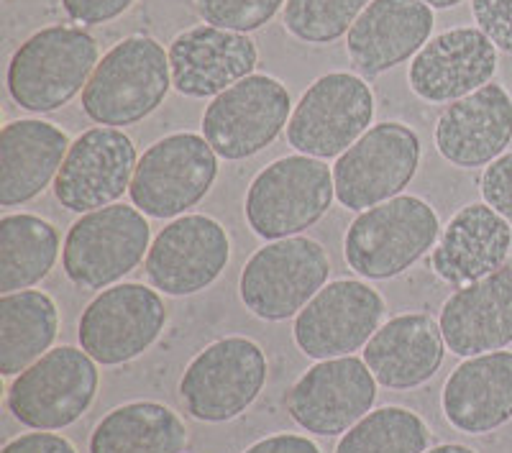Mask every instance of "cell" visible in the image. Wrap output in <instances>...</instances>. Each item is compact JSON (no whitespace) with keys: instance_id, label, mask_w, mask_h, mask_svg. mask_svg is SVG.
<instances>
[{"instance_id":"30bf717a","label":"cell","mask_w":512,"mask_h":453,"mask_svg":"<svg viewBox=\"0 0 512 453\" xmlns=\"http://www.w3.org/2000/svg\"><path fill=\"white\" fill-rule=\"evenodd\" d=\"M218 177V154L198 134H172L144 151L128 187L149 218H177L205 198Z\"/></svg>"},{"instance_id":"6da1fadb","label":"cell","mask_w":512,"mask_h":453,"mask_svg":"<svg viewBox=\"0 0 512 453\" xmlns=\"http://www.w3.org/2000/svg\"><path fill=\"white\" fill-rule=\"evenodd\" d=\"M169 88V52L152 36H128L98 62L82 90V111L100 126H134L157 111Z\"/></svg>"},{"instance_id":"8992f818","label":"cell","mask_w":512,"mask_h":453,"mask_svg":"<svg viewBox=\"0 0 512 453\" xmlns=\"http://www.w3.org/2000/svg\"><path fill=\"white\" fill-rule=\"evenodd\" d=\"M152 228L139 208L108 205L72 223L64 239V274L82 290H105L149 254Z\"/></svg>"},{"instance_id":"52a82bcc","label":"cell","mask_w":512,"mask_h":453,"mask_svg":"<svg viewBox=\"0 0 512 453\" xmlns=\"http://www.w3.org/2000/svg\"><path fill=\"white\" fill-rule=\"evenodd\" d=\"M98 384L93 356L75 346H59L13 379L8 410L26 428L62 430L88 413Z\"/></svg>"},{"instance_id":"7402d4cb","label":"cell","mask_w":512,"mask_h":453,"mask_svg":"<svg viewBox=\"0 0 512 453\" xmlns=\"http://www.w3.org/2000/svg\"><path fill=\"white\" fill-rule=\"evenodd\" d=\"M433 8L423 0H372L349 31L346 49L356 70L377 77L431 41Z\"/></svg>"},{"instance_id":"7a4b0ae2","label":"cell","mask_w":512,"mask_h":453,"mask_svg":"<svg viewBox=\"0 0 512 453\" xmlns=\"http://www.w3.org/2000/svg\"><path fill=\"white\" fill-rule=\"evenodd\" d=\"M98 67V44L75 26H49L26 39L8 64V93L29 113L70 103Z\"/></svg>"},{"instance_id":"44dd1931","label":"cell","mask_w":512,"mask_h":453,"mask_svg":"<svg viewBox=\"0 0 512 453\" xmlns=\"http://www.w3.org/2000/svg\"><path fill=\"white\" fill-rule=\"evenodd\" d=\"M441 331L446 349L456 356L502 351L512 343V267L459 287L441 308Z\"/></svg>"},{"instance_id":"d6a6232c","label":"cell","mask_w":512,"mask_h":453,"mask_svg":"<svg viewBox=\"0 0 512 453\" xmlns=\"http://www.w3.org/2000/svg\"><path fill=\"white\" fill-rule=\"evenodd\" d=\"M472 13L479 31L512 57V0H472Z\"/></svg>"},{"instance_id":"4fadbf2b","label":"cell","mask_w":512,"mask_h":453,"mask_svg":"<svg viewBox=\"0 0 512 453\" xmlns=\"http://www.w3.org/2000/svg\"><path fill=\"white\" fill-rule=\"evenodd\" d=\"M167 326V308L157 290L123 282L100 292L77 326L80 349L103 366H118L152 349Z\"/></svg>"},{"instance_id":"5bb4252c","label":"cell","mask_w":512,"mask_h":453,"mask_svg":"<svg viewBox=\"0 0 512 453\" xmlns=\"http://www.w3.org/2000/svg\"><path fill=\"white\" fill-rule=\"evenodd\" d=\"M384 300L359 279L326 285L295 318L297 349L315 361L354 356L379 331Z\"/></svg>"},{"instance_id":"484cf974","label":"cell","mask_w":512,"mask_h":453,"mask_svg":"<svg viewBox=\"0 0 512 453\" xmlns=\"http://www.w3.org/2000/svg\"><path fill=\"white\" fill-rule=\"evenodd\" d=\"M446 341L441 323L425 313L387 320L364 346V361L379 384L390 390H413L441 369Z\"/></svg>"},{"instance_id":"277c9868","label":"cell","mask_w":512,"mask_h":453,"mask_svg":"<svg viewBox=\"0 0 512 453\" xmlns=\"http://www.w3.org/2000/svg\"><path fill=\"white\" fill-rule=\"evenodd\" d=\"M333 198V169L323 159L292 154L254 177L246 192V223L259 239H290L315 226Z\"/></svg>"},{"instance_id":"9a60e30c","label":"cell","mask_w":512,"mask_h":453,"mask_svg":"<svg viewBox=\"0 0 512 453\" xmlns=\"http://www.w3.org/2000/svg\"><path fill=\"white\" fill-rule=\"evenodd\" d=\"M377 379L364 359L338 356L318 361L292 384L287 413L315 436H338L372 413Z\"/></svg>"},{"instance_id":"5b68a950","label":"cell","mask_w":512,"mask_h":453,"mask_svg":"<svg viewBox=\"0 0 512 453\" xmlns=\"http://www.w3.org/2000/svg\"><path fill=\"white\" fill-rule=\"evenodd\" d=\"M331 274L328 251L308 236H290L267 244L246 262L239 295L256 318L280 323L300 315Z\"/></svg>"},{"instance_id":"4dcf8cb0","label":"cell","mask_w":512,"mask_h":453,"mask_svg":"<svg viewBox=\"0 0 512 453\" xmlns=\"http://www.w3.org/2000/svg\"><path fill=\"white\" fill-rule=\"evenodd\" d=\"M372 0H287L285 26L305 44H331L349 34Z\"/></svg>"},{"instance_id":"2e32d148","label":"cell","mask_w":512,"mask_h":453,"mask_svg":"<svg viewBox=\"0 0 512 453\" xmlns=\"http://www.w3.org/2000/svg\"><path fill=\"white\" fill-rule=\"evenodd\" d=\"M231 259L226 228L208 215H182L159 231L146 254V279L172 297L208 290Z\"/></svg>"},{"instance_id":"ba28073f","label":"cell","mask_w":512,"mask_h":453,"mask_svg":"<svg viewBox=\"0 0 512 453\" xmlns=\"http://www.w3.org/2000/svg\"><path fill=\"white\" fill-rule=\"evenodd\" d=\"M267 382L262 346L244 336H228L200 351L180 379L185 410L200 423L239 418Z\"/></svg>"},{"instance_id":"74e56055","label":"cell","mask_w":512,"mask_h":453,"mask_svg":"<svg viewBox=\"0 0 512 453\" xmlns=\"http://www.w3.org/2000/svg\"><path fill=\"white\" fill-rule=\"evenodd\" d=\"M425 453H477V451L469 446H461V443H443V446L428 448Z\"/></svg>"},{"instance_id":"1f68e13d","label":"cell","mask_w":512,"mask_h":453,"mask_svg":"<svg viewBox=\"0 0 512 453\" xmlns=\"http://www.w3.org/2000/svg\"><path fill=\"white\" fill-rule=\"evenodd\" d=\"M285 3L287 0H195L205 24L236 34L262 29Z\"/></svg>"},{"instance_id":"f35d334b","label":"cell","mask_w":512,"mask_h":453,"mask_svg":"<svg viewBox=\"0 0 512 453\" xmlns=\"http://www.w3.org/2000/svg\"><path fill=\"white\" fill-rule=\"evenodd\" d=\"M423 3H428L431 8H454L459 6L461 0H423Z\"/></svg>"},{"instance_id":"8fae6325","label":"cell","mask_w":512,"mask_h":453,"mask_svg":"<svg viewBox=\"0 0 512 453\" xmlns=\"http://www.w3.org/2000/svg\"><path fill=\"white\" fill-rule=\"evenodd\" d=\"M420 164V139L405 123H379L333 164L336 200L349 210L374 208L397 198L413 182Z\"/></svg>"},{"instance_id":"ffe728a7","label":"cell","mask_w":512,"mask_h":453,"mask_svg":"<svg viewBox=\"0 0 512 453\" xmlns=\"http://www.w3.org/2000/svg\"><path fill=\"white\" fill-rule=\"evenodd\" d=\"M512 141V98L489 82L477 93L454 100L436 123V146L454 167H487Z\"/></svg>"},{"instance_id":"e575fe53","label":"cell","mask_w":512,"mask_h":453,"mask_svg":"<svg viewBox=\"0 0 512 453\" xmlns=\"http://www.w3.org/2000/svg\"><path fill=\"white\" fill-rule=\"evenodd\" d=\"M134 3L136 0H62V8L77 24L100 26L123 16Z\"/></svg>"},{"instance_id":"836d02e7","label":"cell","mask_w":512,"mask_h":453,"mask_svg":"<svg viewBox=\"0 0 512 453\" xmlns=\"http://www.w3.org/2000/svg\"><path fill=\"white\" fill-rule=\"evenodd\" d=\"M479 190H482L484 203L497 210L512 226V151L487 164L479 180Z\"/></svg>"},{"instance_id":"8d00e7d4","label":"cell","mask_w":512,"mask_h":453,"mask_svg":"<svg viewBox=\"0 0 512 453\" xmlns=\"http://www.w3.org/2000/svg\"><path fill=\"white\" fill-rule=\"evenodd\" d=\"M244 453H320V448L315 446L310 438L287 436V433H282V436H272L254 443V446L246 448Z\"/></svg>"},{"instance_id":"cb8c5ba5","label":"cell","mask_w":512,"mask_h":453,"mask_svg":"<svg viewBox=\"0 0 512 453\" xmlns=\"http://www.w3.org/2000/svg\"><path fill=\"white\" fill-rule=\"evenodd\" d=\"M446 420L461 433L484 436L512 420V354L472 356L443 384Z\"/></svg>"},{"instance_id":"9c48e42d","label":"cell","mask_w":512,"mask_h":453,"mask_svg":"<svg viewBox=\"0 0 512 453\" xmlns=\"http://www.w3.org/2000/svg\"><path fill=\"white\" fill-rule=\"evenodd\" d=\"M374 95L364 77L351 72L323 75L305 90L287 123V141L305 157L331 159L367 134Z\"/></svg>"},{"instance_id":"7c38bea8","label":"cell","mask_w":512,"mask_h":453,"mask_svg":"<svg viewBox=\"0 0 512 453\" xmlns=\"http://www.w3.org/2000/svg\"><path fill=\"white\" fill-rule=\"evenodd\" d=\"M292 116V100L277 77L249 75L205 108L203 136L228 162L249 159L267 149Z\"/></svg>"},{"instance_id":"4316f807","label":"cell","mask_w":512,"mask_h":453,"mask_svg":"<svg viewBox=\"0 0 512 453\" xmlns=\"http://www.w3.org/2000/svg\"><path fill=\"white\" fill-rule=\"evenodd\" d=\"M187 428L180 415L159 402H128L95 425L90 453H182Z\"/></svg>"},{"instance_id":"e0dca14e","label":"cell","mask_w":512,"mask_h":453,"mask_svg":"<svg viewBox=\"0 0 512 453\" xmlns=\"http://www.w3.org/2000/svg\"><path fill=\"white\" fill-rule=\"evenodd\" d=\"M136 146L121 128H90L72 141L54 180V195L72 213H93L116 203L131 187Z\"/></svg>"},{"instance_id":"83f0119b","label":"cell","mask_w":512,"mask_h":453,"mask_svg":"<svg viewBox=\"0 0 512 453\" xmlns=\"http://www.w3.org/2000/svg\"><path fill=\"white\" fill-rule=\"evenodd\" d=\"M57 331V305L47 292L21 290L0 297V374L18 377L26 372L49 354Z\"/></svg>"},{"instance_id":"ac0fdd59","label":"cell","mask_w":512,"mask_h":453,"mask_svg":"<svg viewBox=\"0 0 512 453\" xmlns=\"http://www.w3.org/2000/svg\"><path fill=\"white\" fill-rule=\"evenodd\" d=\"M497 72V47L472 26L433 36L413 57L408 82L431 103H454L489 85Z\"/></svg>"},{"instance_id":"603a6c76","label":"cell","mask_w":512,"mask_h":453,"mask_svg":"<svg viewBox=\"0 0 512 453\" xmlns=\"http://www.w3.org/2000/svg\"><path fill=\"white\" fill-rule=\"evenodd\" d=\"M510 249V223L487 203H472L441 231L431 254V269L448 285L466 287L505 267Z\"/></svg>"},{"instance_id":"d4e9b609","label":"cell","mask_w":512,"mask_h":453,"mask_svg":"<svg viewBox=\"0 0 512 453\" xmlns=\"http://www.w3.org/2000/svg\"><path fill=\"white\" fill-rule=\"evenodd\" d=\"M72 141L62 128L21 118L0 131V205L16 208L39 198L57 180Z\"/></svg>"},{"instance_id":"d590c367","label":"cell","mask_w":512,"mask_h":453,"mask_svg":"<svg viewBox=\"0 0 512 453\" xmlns=\"http://www.w3.org/2000/svg\"><path fill=\"white\" fill-rule=\"evenodd\" d=\"M3 453H77L75 446L57 433H26L6 443Z\"/></svg>"},{"instance_id":"d6986e66","label":"cell","mask_w":512,"mask_h":453,"mask_svg":"<svg viewBox=\"0 0 512 453\" xmlns=\"http://www.w3.org/2000/svg\"><path fill=\"white\" fill-rule=\"evenodd\" d=\"M259 52L246 34L195 26L169 44L172 88L185 98H218L231 85L254 75Z\"/></svg>"},{"instance_id":"f1b7e54d","label":"cell","mask_w":512,"mask_h":453,"mask_svg":"<svg viewBox=\"0 0 512 453\" xmlns=\"http://www.w3.org/2000/svg\"><path fill=\"white\" fill-rule=\"evenodd\" d=\"M59 256V233L31 213L0 218V292L29 290L49 277Z\"/></svg>"},{"instance_id":"f546056e","label":"cell","mask_w":512,"mask_h":453,"mask_svg":"<svg viewBox=\"0 0 512 453\" xmlns=\"http://www.w3.org/2000/svg\"><path fill=\"white\" fill-rule=\"evenodd\" d=\"M431 430L408 407H382L361 418L344 438L336 453H425Z\"/></svg>"},{"instance_id":"3957f363","label":"cell","mask_w":512,"mask_h":453,"mask_svg":"<svg viewBox=\"0 0 512 453\" xmlns=\"http://www.w3.org/2000/svg\"><path fill=\"white\" fill-rule=\"evenodd\" d=\"M438 236L441 221L431 203L397 195L359 213L346 231L344 256L359 277L392 279L428 254Z\"/></svg>"}]
</instances>
